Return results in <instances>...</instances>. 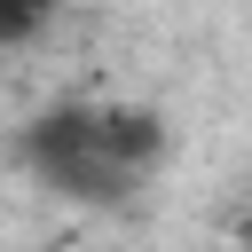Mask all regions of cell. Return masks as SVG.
Segmentation results:
<instances>
[{"label":"cell","instance_id":"cell-1","mask_svg":"<svg viewBox=\"0 0 252 252\" xmlns=\"http://www.w3.org/2000/svg\"><path fill=\"white\" fill-rule=\"evenodd\" d=\"M16 158L47 197L110 213L134 205L165 165V118L142 102H55L16 134Z\"/></svg>","mask_w":252,"mask_h":252},{"label":"cell","instance_id":"cell-2","mask_svg":"<svg viewBox=\"0 0 252 252\" xmlns=\"http://www.w3.org/2000/svg\"><path fill=\"white\" fill-rule=\"evenodd\" d=\"M0 8L24 16V24H39V32H47V16H55V0H0Z\"/></svg>","mask_w":252,"mask_h":252}]
</instances>
